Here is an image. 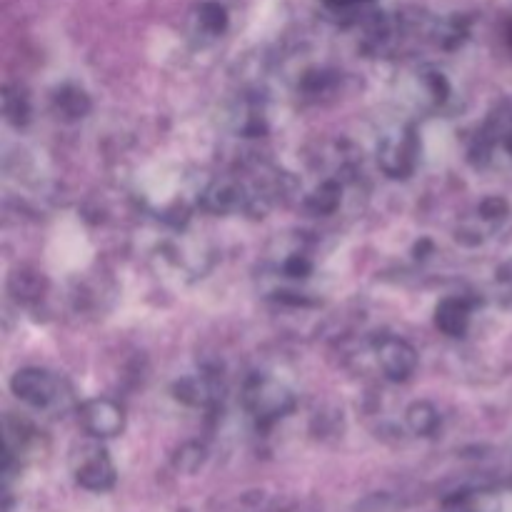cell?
<instances>
[{
  "mask_svg": "<svg viewBox=\"0 0 512 512\" xmlns=\"http://www.w3.org/2000/svg\"><path fill=\"white\" fill-rule=\"evenodd\" d=\"M245 408L260 425H273L295 408V398L288 388L268 378H250L245 385Z\"/></svg>",
  "mask_w": 512,
  "mask_h": 512,
  "instance_id": "obj_1",
  "label": "cell"
},
{
  "mask_svg": "<svg viewBox=\"0 0 512 512\" xmlns=\"http://www.w3.org/2000/svg\"><path fill=\"white\" fill-rule=\"evenodd\" d=\"M70 468H73L75 483L83 490H90V493H108V490L115 488V480H118L113 458L108 455V450L95 443L75 450Z\"/></svg>",
  "mask_w": 512,
  "mask_h": 512,
  "instance_id": "obj_2",
  "label": "cell"
},
{
  "mask_svg": "<svg viewBox=\"0 0 512 512\" xmlns=\"http://www.w3.org/2000/svg\"><path fill=\"white\" fill-rule=\"evenodd\" d=\"M78 420L85 433L93 440L118 438L125 430V410L123 405L110 398L85 400L78 408Z\"/></svg>",
  "mask_w": 512,
  "mask_h": 512,
  "instance_id": "obj_3",
  "label": "cell"
},
{
  "mask_svg": "<svg viewBox=\"0 0 512 512\" xmlns=\"http://www.w3.org/2000/svg\"><path fill=\"white\" fill-rule=\"evenodd\" d=\"M420 143L415 138V130L408 128L398 135H388L378 148V165L388 178H408L418 165Z\"/></svg>",
  "mask_w": 512,
  "mask_h": 512,
  "instance_id": "obj_4",
  "label": "cell"
},
{
  "mask_svg": "<svg viewBox=\"0 0 512 512\" xmlns=\"http://www.w3.org/2000/svg\"><path fill=\"white\" fill-rule=\"evenodd\" d=\"M10 390L20 403L30 408H48L58 400L60 383L53 373L40 368H23L10 380Z\"/></svg>",
  "mask_w": 512,
  "mask_h": 512,
  "instance_id": "obj_5",
  "label": "cell"
},
{
  "mask_svg": "<svg viewBox=\"0 0 512 512\" xmlns=\"http://www.w3.org/2000/svg\"><path fill=\"white\" fill-rule=\"evenodd\" d=\"M375 353H378L380 370L390 383H405L415 375L418 370V350L403 338L395 335H383L375 343Z\"/></svg>",
  "mask_w": 512,
  "mask_h": 512,
  "instance_id": "obj_6",
  "label": "cell"
},
{
  "mask_svg": "<svg viewBox=\"0 0 512 512\" xmlns=\"http://www.w3.org/2000/svg\"><path fill=\"white\" fill-rule=\"evenodd\" d=\"M470 318H473V303L460 295L440 300L435 308V328L448 338H465L470 330Z\"/></svg>",
  "mask_w": 512,
  "mask_h": 512,
  "instance_id": "obj_7",
  "label": "cell"
},
{
  "mask_svg": "<svg viewBox=\"0 0 512 512\" xmlns=\"http://www.w3.org/2000/svg\"><path fill=\"white\" fill-rule=\"evenodd\" d=\"M248 203L250 198L245 195L243 185L235 183V180H215L203 195V208L210 213H233Z\"/></svg>",
  "mask_w": 512,
  "mask_h": 512,
  "instance_id": "obj_8",
  "label": "cell"
},
{
  "mask_svg": "<svg viewBox=\"0 0 512 512\" xmlns=\"http://www.w3.org/2000/svg\"><path fill=\"white\" fill-rule=\"evenodd\" d=\"M8 293L10 298L23 305L38 303L48 293V278L33 268H18L8 278Z\"/></svg>",
  "mask_w": 512,
  "mask_h": 512,
  "instance_id": "obj_9",
  "label": "cell"
},
{
  "mask_svg": "<svg viewBox=\"0 0 512 512\" xmlns=\"http://www.w3.org/2000/svg\"><path fill=\"white\" fill-rule=\"evenodd\" d=\"M53 110L58 113V118L75 123V120L88 118L90 110H93V100L78 85H63V88L55 90Z\"/></svg>",
  "mask_w": 512,
  "mask_h": 512,
  "instance_id": "obj_10",
  "label": "cell"
},
{
  "mask_svg": "<svg viewBox=\"0 0 512 512\" xmlns=\"http://www.w3.org/2000/svg\"><path fill=\"white\" fill-rule=\"evenodd\" d=\"M173 393L180 403L193 405V408H208V405H213L218 400L220 390L213 378L200 375V378H185L180 383H175Z\"/></svg>",
  "mask_w": 512,
  "mask_h": 512,
  "instance_id": "obj_11",
  "label": "cell"
},
{
  "mask_svg": "<svg viewBox=\"0 0 512 512\" xmlns=\"http://www.w3.org/2000/svg\"><path fill=\"white\" fill-rule=\"evenodd\" d=\"M405 423L420 438H433L440 430V413L428 400H418V403H413L405 410Z\"/></svg>",
  "mask_w": 512,
  "mask_h": 512,
  "instance_id": "obj_12",
  "label": "cell"
},
{
  "mask_svg": "<svg viewBox=\"0 0 512 512\" xmlns=\"http://www.w3.org/2000/svg\"><path fill=\"white\" fill-rule=\"evenodd\" d=\"M340 185L335 180H325L305 200V208L313 215H333L340 205Z\"/></svg>",
  "mask_w": 512,
  "mask_h": 512,
  "instance_id": "obj_13",
  "label": "cell"
},
{
  "mask_svg": "<svg viewBox=\"0 0 512 512\" xmlns=\"http://www.w3.org/2000/svg\"><path fill=\"white\" fill-rule=\"evenodd\" d=\"M3 113L8 118V123L13 125H25L30 120V103L28 95L20 88H5L3 90Z\"/></svg>",
  "mask_w": 512,
  "mask_h": 512,
  "instance_id": "obj_14",
  "label": "cell"
},
{
  "mask_svg": "<svg viewBox=\"0 0 512 512\" xmlns=\"http://www.w3.org/2000/svg\"><path fill=\"white\" fill-rule=\"evenodd\" d=\"M198 25L210 38L223 35L225 28H228V10L220 3H203L198 8Z\"/></svg>",
  "mask_w": 512,
  "mask_h": 512,
  "instance_id": "obj_15",
  "label": "cell"
},
{
  "mask_svg": "<svg viewBox=\"0 0 512 512\" xmlns=\"http://www.w3.org/2000/svg\"><path fill=\"white\" fill-rule=\"evenodd\" d=\"M205 460V448L198 443H188L178 450L175 455V468L183 470V473H195V470L203 465Z\"/></svg>",
  "mask_w": 512,
  "mask_h": 512,
  "instance_id": "obj_16",
  "label": "cell"
},
{
  "mask_svg": "<svg viewBox=\"0 0 512 512\" xmlns=\"http://www.w3.org/2000/svg\"><path fill=\"white\" fill-rule=\"evenodd\" d=\"M283 273L293 280H305L310 273H313V260H310L308 255H300V253L290 255V258L283 263Z\"/></svg>",
  "mask_w": 512,
  "mask_h": 512,
  "instance_id": "obj_17",
  "label": "cell"
},
{
  "mask_svg": "<svg viewBox=\"0 0 512 512\" xmlns=\"http://www.w3.org/2000/svg\"><path fill=\"white\" fill-rule=\"evenodd\" d=\"M508 213H510L508 200L498 198V195H490V198H485L483 203H480V218L483 220H493V223H498V220H503Z\"/></svg>",
  "mask_w": 512,
  "mask_h": 512,
  "instance_id": "obj_18",
  "label": "cell"
},
{
  "mask_svg": "<svg viewBox=\"0 0 512 512\" xmlns=\"http://www.w3.org/2000/svg\"><path fill=\"white\" fill-rule=\"evenodd\" d=\"M333 13H358V10L368 8L373 0H323Z\"/></svg>",
  "mask_w": 512,
  "mask_h": 512,
  "instance_id": "obj_19",
  "label": "cell"
},
{
  "mask_svg": "<svg viewBox=\"0 0 512 512\" xmlns=\"http://www.w3.org/2000/svg\"><path fill=\"white\" fill-rule=\"evenodd\" d=\"M508 40H510V45H512V28H510V33H508Z\"/></svg>",
  "mask_w": 512,
  "mask_h": 512,
  "instance_id": "obj_20",
  "label": "cell"
}]
</instances>
